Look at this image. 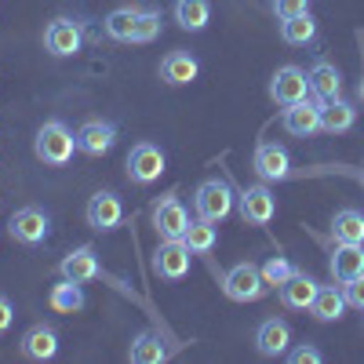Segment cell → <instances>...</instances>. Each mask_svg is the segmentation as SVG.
I'll list each match as a JSON object with an SVG mask.
<instances>
[{"label": "cell", "instance_id": "obj_8", "mask_svg": "<svg viewBox=\"0 0 364 364\" xmlns=\"http://www.w3.org/2000/svg\"><path fill=\"white\" fill-rule=\"evenodd\" d=\"M84 215H87V226L95 233H113L120 223H124V204H120V197L113 190H99L87 200Z\"/></svg>", "mask_w": 364, "mask_h": 364}, {"label": "cell", "instance_id": "obj_10", "mask_svg": "<svg viewBox=\"0 0 364 364\" xmlns=\"http://www.w3.org/2000/svg\"><path fill=\"white\" fill-rule=\"evenodd\" d=\"M117 146V124L113 120H102V117H91L77 128V149L87 157H102Z\"/></svg>", "mask_w": 364, "mask_h": 364}, {"label": "cell", "instance_id": "obj_27", "mask_svg": "<svg viewBox=\"0 0 364 364\" xmlns=\"http://www.w3.org/2000/svg\"><path fill=\"white\" fill-rule=\"evenodd\" d=\"M139 15H142V8H139V4H128V8H117V11H109V15H106V22H102L106 37L132 44V37H135V26H139Z\"/></svg>", "mask_w": 364, "mask_h": 364}, {"label": "cell", "instance_id": "obj_17", "mask_svg": "<svg viewBox=\"0 0 364 364\" xmlns=\"http://www.w3.org/2000/svg\"><path fill=\"white\" fill-rule=\"evenodd\" d=\"M317 288H321V284L310 277L306 269H291V277L277 288V299L284 302L288 310H310V302H314Z\"/></svg>", "mask_w": 364, "mask_h": 364}, {"label": "cell", "instance_id": "obj_7", "mask_svg": "<svg viewBox=\"0 0 364 364\" xmlns=\"http://www.w3.org/2000/svg\"><path fill=\"white\" fill-rule=\"evenodd\" d=\"M269 99L277 106H291V102L310 99V77H306V70L281 66L277 73L269 77Z\"/></svg>", "mask_w": 364, "mask_h": 364}, {"label": "cell", "instance_id": "obj_18", "mask_svg": "<svg viewBox=\"0 0 364 364\" xmlns=\"http://www.w3.org/2000/svg\"><path fill=\"white\" fill-rule=\"evenodd\" d=\"M328 269L339 284L360 277L364 273V245H343V240H336V252L328 259Z\"/></svg>", "mask_w": 364, "mask_h": 364}, {"label": "cell", "instance_id": "obj_21", "mask_svg": "<svg viewBox=\"0 0 364 364\" xmlns=\"http://www.w3.org/2000/svg\"><path fill=\"white\" fill-rule=\"evenodd\" d=\"M200 73V63L190 55V51H168L161 58V80L171 84V87H182V84H193Z\"/></svg>", "mask_w": 364, "mask_h": 364}, {"label": "cell", "instance_id": "obj_28", "mask_svg": "<svg viewBox=\"0 0 364 364\" xmlns=\"http://www.w3.org/2000/svg\"><path fill=\"white\" fill-rule=\"evenodd\" d=\"M281 41L291 44V48H306L317 41V18L306 11V15H295V18H284L281 22Z\"/></svg>", "mask_w": 364, "mask_h": 364}, {"label": "cell", "instance_id": "obj_13", "mask_svg": "<svg viewBox=\"0 0 364 364\" xmlns=\"http://www.w3.org/2000/svg\"><path fill=\"white\" fill-rule=\"evenodd\" d=\"M190 248H186V240H161V248L154 252V269H157V277L164 281H182L190 273Z\"/></svg>", "mask_w": 364, "mask_h": 364}, {"label": "cell", "instance_id": "obj_24", "mask_svg": "<svg viewBox=\"0 0 364 364\" xmlns=\"http://www.w3.org/2000/svg\"><path fill=\"white\" fill-rule=\"evenodd\" d=\"M128 360H135V364H164L168 360V346H164V339L157 336L154 328H146V331H139V336L132 339Z\"/></svg>", "mask_w": 364, "mask_h": 364}, {"label": "cell", "instance_id": "obj_2", "mask_svg": "<svg viewBox=\"0 0 364 364\" xmlns=\"http://www.w3.org/2000/svg\"><path fill=\"white\" fill-rule=\"evenodd\" d=\"M233 204H237V193L230 190V182H223V178L200 182L197 193H193V211H197V219H204V223H223V219H230Z\"/></svg>", "mask_w": 364, "mask_h": 364}, {"label": "cell", "instance_id": "obj_25", "mask_svg": "<svg viewBox=\"0 0 364 364\" xmlns=\"http://www.w3.org/2000/svg\"><path fill=\"white\" fill-rule=\"evenodd\" d=\"M48 302H51V310H55V314H80V310L87 306V295H84L80 281H70V277H63L58 284H51V291H48Z\"/></svg>", "mask_w": 364, "mask_h": 364}, {"label": "cell", "instance_id": "obj_34", "mask_svg": "<svg viewBox=\"0 0 364 364\" xmlns=\"http://www.w3.org/2000/svg\"><path fill=\"white\" fill-rule=\"evenodd\" d=\"M343 295H346V306H353V310L364 314V273L343 284Z\"/></svg>", "mask_w": 364, "mask_h": 364}, {"label": "cell", "instance_id": "obj_1", "mask_svg": "<svg viewBox=\"0 0 364 364\" xmlns=\"http://www.w3.org/2000/svg\"><path fill=\"white\" fill-rule=\"evenodd\" d=\"M73 149H77V135L63 124V120H44L37 128V139H33V154L51 164V168H66L73 161Z\"/></svg>", "mask_w": 364, "mask_h": 364}, {"label": "cell", "instance_id": "obj_37", "mask_svg": "<svg viewBox=\"0 0 364 364\" xmlns=\"http://www.w3.org/2000/svg\"><path fill=\"white\" fill-rule=\"evenodd\" d=\"M357 91H360V99H364V77H360V87H357Z\"/></svg>", "mask_w": 364, "mask_h": 364}, {"label": "cell", "instance_id": "obj_23", "mask_svg": "<svg viewBox=\"0 0 364 364\" xmlns=\"http://www.w3.org/2000/svg\"><path fill=\"white\" fill-rule=\"evenodd\" d=\"M310 314L321 321V324H331V321H339L346 314V295H343V284H321L314 302H310Z\"/></svg>", "mask_w": 364, "mask_h": 364}, {"label": "cell", "instance_id": "obj_15", "mask_svg": "<svg viewBox=\"0 0 364 364\" xmlns=\"http://www.w3.org/2000/svg\"><path fill=\"white\" fill-rule=\"evenodd\" d=\"M255 350L262 357H284L291 350V324L281 317H266L255 328Z\"/></svg>", "mask_w": 364, "mask_h": 364}, {"label": "cell", "instance_id": "obj_26", "mask_svg": "<svg viewBox=\"0 0 364 364\" xmlns=\"http://www.w3.org/2000/svg\"><path fill=\"white\" fill-rule=\"evenodd\" d=\"M331 237L343 245H364V211L357 208H339L331 219Z\"/></svg>", "mask_w": 364, "mask_h": 364}, {"label": "cell", "instance_id": "obj_6", "mask_svg": "<svg viewBox=\"0 0 364 364\" xmlns=\"http://www.w3.org/2000/svg\"><path fill=\"white\" fill-rule=\"evenodd\" d=\"M164 149L154 146V142H139L132 146V154H128V178L135 182V186H149V182H157L164 175Z\"/></svg>", "mask_w": 364, "mask_h": 364}, {"label": "cell", "instance_id": "obj_14", "mask_svg": "<svg viewBox=\"0 0 364 364\" xmlns=\"http://www.w3.org/2000/svg\"><path fill=\"white\" fill-rule=\"evenodd\" d=\"M80 44H84L80 22H73V18H66V15L55 18V22H48V29H44V48H48L51 55H58V58L77 55Z\"/></svg>", "mask_w": 364, "mask_h": 364}, {"label": "cell", "instance_id": "obj_11", "mask_svg": "<svg viewBox=\"0 0 364 364\" xmlns=\"http://www.w3.org/2000/svg\"><path fill=\"white\" fill-rule=\"evenodd\" d=\"M281 124H284V132L295 135V139H314V135L321 132V99H302V102L284 106Z\"/></svg>", "mask_w": 364, "mask_h": 364}, {"label": "cell", "instance_id": "obj_9", "mask_svg": "<svg viewBox=\"0 0 364 364\" xmlns=\"http://www.w3.org/2000/svg\"><path fill=\"white\" fill-rule=\"evenodd\" d=\"M252 168L262 182H284L291 175V154L288 146L281 142H259L255 146V157H252Z\"/></svg>", "mask_w": 364, "mask_h": 364}, {"label": "cell", "instance_id": "obj_32", "mask_svg": "<svg viewBox=\"0 0 364 364\" xmlns=\"http://www.w3.org/2000/svg\"><path fill=\"white\" fill-rule=\"evenodd\" d=\"M291 269H295V266H291L284 255H269V259L262 262V277H266L269 288H281V284L291 277Z\"/></svg>", "mask_w": 364, "mask_h": 364}, {"label": "cell", "instance_id": "obj_5", "mask_svg": "<svg viewBox=\"0 0 364 364\" xmlns=\"http://www.w3.org/2000/svg\"><path fill=\"white\" fill-rule=\"evenodd\" d=\"M149 219H154V230H157L161 240H182V233H186V226H190V211L175 193H168L154 204Z\"/></svg>", "mask_w": 364, "mask_h": 364}, {"label": "cell", "instance_id": "obj_20", "mask_svg": "<svg viewBox=\"0 0 364 364\" xmlns=\"http://www.w3.org/2000/svg\"><path fill=\"white\" fill-rule=\"evenodd\" d=\"M310 77V91L321 99V102H331V99H343V73L328 63V58H317V63L306 70Z\"/></svg>", "mask_w": 364, "mask_h": 364}, {"label": "cell", "instance_id": "obj_4", "mask_svg": "<svg viewBox=\"0 0 364 364\" xmlns=\"http://www.w3.org/2000/svg\"><path fill=\"white\" fill-rule=\"evenodd\" d=\"M237 211L248 226H269L273 215H277V197H273L266 182H259V186H248L237 193Z\"/></svg>", "mask_w": 364, "mask_h": 364}, {"label": "cell", "instance_id": "obj_16", "mask_svg": "<svg viewBox=\"0 0 364 364\" xmlns=\"http://www.w3.org/2000/svg\"><path fill=\"white\" fill-rule=\"evenodd\" d=\"M58 273L63 277H70V281H99L102 277V262H99V255H95V248L91 245H80V248H73L70 255H63V262H58Z\"/></svg>", "mask_w": 364, "mask_h": 364}, {"label": "cell", "instance_id": "obj_22", "mask_svg": "<svg viewBox=\"0 0 364 364\" xmlns=\"http://www.w3.org/2000/svg\"><path fill=\"white\" fill-rule=\"evenodd\" d=\"M357 124V106L350 99H331V102H321V132L328 135H343Z\"/></svg>", "mask_w": 364, "mask_h": 364}, {"label": "cell", "instance_id": "obj_12", "mask_svg": "<svg viewBox=\"0 0 364 364\" xmlns=\"http://www.w3.org/2000/svg\"><path fill=\"white\" fill-rule=\"evenodd\" d=\"M48 230H51V223H48V215L41 208H18L15 215H11V223H8V233H11V240H18V245H44L48 240Z\"/></svg>", "mask_w": 364, "mask_h": 364}, {"label": "cell", "instance_id": "obj_3", "mask_svg": "<svg viewBox=\"0 0 364 364\" xmlns=\"http://www.w3.org/2000/svg\"><path fill=\"white\" fill-rule=\"evenodd\" d=\"M223 291H226V299H233V302H259V299L269 291V284H266V277H262V266H255V262H237V266L226 269Z\"/></svg>", "mask_w": 364, "mask_h": 364}, {"label": "cell", "instance_id": "obj_19", "mask_svg": "<svg viewBox=\"0 0 364 364\" xmlns=\"http://www.w3.org/2000/svg\"><path fill=\"white\" fill-rule=\"evenodd\" d=\"M18 350H22L26 360H51V357L58 353V331H55L51 324H33V328L22 336Z\"/></svg>", "mask_w": 364, "mask_h": 364}, {"label": "cell", "instance_id": "obj_29", "mask_svg": "<svg viewBox=\"0 0 364 364\" xmlns=\"http://www.w3.org/2000/svg\"><path fill=\"white\" fill-rule=\"evenodd\" d=\"M175 22L190 33H200L211 22V4L208 0H175Z\"/></svg>", "mask_w": 364, "mask_h": 364}, {"label": "cell", "instance_id": "obj_31", "mask_svg": "<svg viewBox=\"0 0 364 364\" xmlns=\"http://www.w3.org/2000/svg\"><path fill=\"white\" fill-rule=\"evenodd\" d=\"M161 29H164V18H161V11H157V8H142L132 44H149V41H157V37H161Z\"/></svg>", "mask_w": 364, "mask_h": 364}, {"label": "cell", "instance_id": "obj_35", "mask_svg": "<svg viewBox=\"0 0 364 364\" xmlns=\"http://www.w3.org/2000/svg\"><path fill=\"white\" fill-rule=\"evenodd\" d=\"M291 364H321L324 360V353L317 350V346H295V350H288L284 353Z\"/></svg>", "mask_w": 364, "mask_h": 364}, {"label": "cell", "instance_id": "obj_30", "mask_svg": "<svg viewBox=\"0 0 364 364\" xmlns=\"http://www.w3.org/2000/svg\"><path fill=\"white\" fill-rule=\"evenodd\" d=\"M182 240H186V248L193 255H208L211 248L219 245V233H215V223H204V219H190L186 233H182Z\"/></svg>", "mask_w": 364, "mask_h": 364}, {"label": "cell", "instance_id": "obj_33", "mask_svg": "<svg viewBox=\"0 0 364 364\" xmlns=\"http://www.w3.org/2000/svg\"><path fill=\"white\" fill-rule=\"evenodd\" d=\"M306 11H310V0H273V15L281 22L295 18V15H306Z\"/></svg>", "mask_w": 364, "mask_h": 364}, {"label": "cell", "instance_id": "obj_36", "mask_svg": "<svg viewBox=\"0 0 364 364\" xmlns=\"http://www.w3.org/2000/svg\"><path fill=\"white\" fill-rule=\"evenodd\" d=\"M11 321H15V310H11V302H8V295H0V336L11 328Z\"/></svg>", "mask_w": 364, "mask_h": 364}]
</instances>
